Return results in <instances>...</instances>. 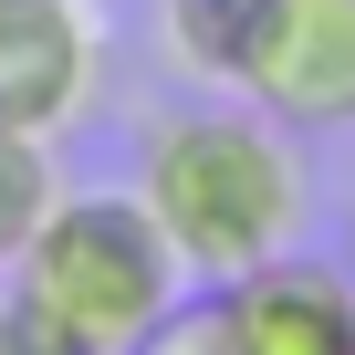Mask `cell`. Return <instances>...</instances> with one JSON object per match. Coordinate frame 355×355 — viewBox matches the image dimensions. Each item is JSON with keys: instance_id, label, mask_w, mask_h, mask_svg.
I'll use <instances>...</instances> for the list:
<instances>
[{"instance_id": "6da1fadb", "label": "cell", "mask_w": 355, "mask_h": 355, "mask_svg": "<svg viewBox=\"0 0 355 355\" xmlns=\"http://www.w3.org/2000/svg\"><path fill=\"white\" fill-rule=\"evenodd\" d=\"M136 199L167 230V251L189 261V282H241L303 241V167L293 125L261 105H178L136 136Z\"/></svg>"}, {"instance_id": "7a4b0ae2", "label": "cell", "mask_w": 355, "mask_h": 355, "mask_svg": "<svg viewBox=\"0 0 355 355\" xmlns=\"http://www.w3.org/2000/svg\"><path fill=\"white\" fill-rule=\"evenodd\" d=\"M11 293L32 313H53L84 355H125L157 313H178L189 261L167 251V230L146 220L136 189H63L53 220L32 230V251L11 261Z\"/></svg>"}, {"instance_id": "3957f363", "label": "cell", "mask_w": 355, "mask_h": 355, "mask_svg": "<svg viewBox=\"0 0 355 355\" xmlns=\"http://www.w3.org/2000/svg\"><path fill=\"white\" fill-rule=\"evenodd\" d=\"M230 94L293 136H345L355 125V0H261Z\"/></svg>"}, {"instance_id": "277c9868", "label": "cell", "mask_w": 355, "mask_h": 355, "mask_svg": "<svg viewBox=\"0 0 355 355\" xmlns=\"http://www.w3.org/2000/svg\"><path fill=\"white\" fill-rule=\"evenodd\" d=\"M209 313H220L230 355H355V282H345V261H313V251H282V261L220 282Z\"/></svg>"}, {"instance_id": "5b68a950", "label": "cell", "mask_w": 355, "mask_h": 355, "mask_svg": "<svg viewBox=\"0 0 355 355\" xmlns=\"http://www.w3.org/2000/svg\"><path fill=\"white\" fill-rule=\"evenodd\" d=\"M105 42L84 0H0V125L21 136H63L94 105Z\"/></svg>"}, {"instance_id": "8992f818", "label": "cell", "mask_w": 355, "mask_h": 355, "mask_svg": "<svg viewBox=\"0 0 355 355\" xmlns=\"http://www.w3.org/2000/svg\"><path fill=\"white\" fill-rule=\"evenodd\" d=\"M63 199V167H53V136H21V125H0V272H11L32 251V230L53 220Z\"/></svg>"}, {"instance_id": "52a82bcc", "label": "cell", "mask_w": 355, "mask_h": 355, "mask_svg": "<svg viewBox=\"0 0 355 355\" xmlns=\"http://www.w3.org/2000/svg\"><path fill=\"white\" fill-rule=\"evenodd\" d=\"M261 0H167V53L199 84H241V42H251Z\"/></svg>"}, {"instance_id": "ba28073f", "label": "cell", "mask_w": 355, "mask_h": 355, "mask_svg": "<svg viewBox=\"0 0 355 355\" xmlns=\"http://www.w3.org/2000/svg\"><path fill=\"white\" fill-rule=\"evenodd\" d=\"M125 355H230V345H220V313H209V303H178V313H157Z\"/></svg>"}, {"instance_id": "9c48e42d", "label": "cell", "mask_w": 355, "mask_h": 355, "mask_svg": "<svg viewBox=\"0 0 355 355\" xmlns=\"http://www.w3.org/2000/svg\"><path fill=\"white\" fill-rule=\"evenodd\" d=\"M0 355H84V345H73L53 313H32V303L11 293V303H0Z\"/></svg>"}, {"instance_id": "30bf717a", "label": "cell", "mask_w": 355, "mask_h": 355, "mask_svg": "<svg viewBox=\"0 0 355 355\" xmlns=\"http://www.w3.org/2000/svg\"><path fill=\"white\" fill-rule=\"evenodd\" d=\"M334 261H345V282H355V209H345V230H334Z\"/></svg>"}]
</instances>
